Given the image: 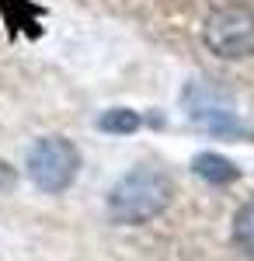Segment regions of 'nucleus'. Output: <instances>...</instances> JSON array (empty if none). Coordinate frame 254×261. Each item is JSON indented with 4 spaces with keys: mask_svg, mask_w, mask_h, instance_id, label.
<instances>
[{
    "mask_svg": "<svg viewBox=\"0 0 254 261\" xmlns=\"http://www.w3.org/2000/svg\"><path fill=\"white\" fill-rule=\"evenodd\" d=\"M234 244L254 261V202L240 205L234 216Z\"/></svg>",
    "mask_w": 254,
    "mask_h": 261,
    "instance_id": "7",
    "label": "nucleus"
},
{
    "mask_svg": "<svg viewBox=\"0 0 254 261\" xmlns=\"http://www.w3.org/2000/svg\"><path fill=\"white\" fill-rule=\"evenodd\" d=\"M185 115L192 125H198L202 133L213 136H226V140H251V129L244 125L240 112H237L234 98L219 87L216 81H192L181 94Z\"/></svg>",
    "mask_w": 254,
    "mask_h": 261,
    "instance_id": "2",
    "label": "nucleus"
},
{
    "mask_svg": "<svg viewBox=\"0 0 254 261\" xmlns=\"http://www.w3.org/2000/svg\"><path fill=\"white\" fill-rule=\"evenodd\" d=\"M192 171H195L198 178H206L209 185H234L240 178V167H237L230 157H223V153H213V150H206V153H195V161H192Z\"/></svg>",
    "mask_w": 254,
    "mask_h": 261,
    "instance_id": "5",
    "label": "nucleus"
},
{
    "mask_svg": "<svg viewBox=\"0 0 254 261\" xmlns=\"http://www.w3.org/2000/svg\"><path fill=\"white\" fill-rule=\"evenodd\" d=\"M139 125H143V119L133 108H108L98 119V129L101 133H112V136H133Z\"/></svg>",
    "mask_w": 254,
    "mask_h": 261,
    "instance_id": "6",
    "label": "nucleus"
},
{
    "mask_svg": "<svg viewBox=\"0 0 254 261\" xmlns=\"http://www.w3.org/2000/svg\"><path fill=\"white\" fill-rule=\"evenodd\" d=\"M80 174V150L66 136H42L28 150V178L35 188L59 195Z\"/></svg>",
    "mask_w": 254,
    "mask_h": 261,
    "instance_id": "4",
    "label": "nucleus"
},
{
    "mask_svg": "<svg viewBox=\"0 0 254 261\" xmlns=\"http://www.w3.org/2000/svg\"><path fill=\"white\" fill-rule=\"evenodd\" d=\"M174 199V181L167 171L154 164H139L129 174L112 185L108 192V216L122 226H139V223L157 220Z\"/></svg>",
    "mask_w": 254,
    "mask_h": 261,
    "instance_id": "1",
    "label": "nucleus"
},
{
    "mask_svg": "<svg viewBox=\"0 0 254 261\" xmlns=\"http://www.w3.org/2000/svg\"><path fill=\"white\" fill-rule=\"evenodd\" d=\"M202 42L219 60H247L254 56V7L223 4L213 7L202 24Z\"/></svg>",
    "mask_w": 254,
    "mask_h": 261,
    "instance_id": "3",
    "label": "nucleus"
}]
</instances>
